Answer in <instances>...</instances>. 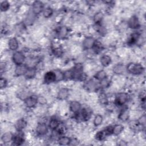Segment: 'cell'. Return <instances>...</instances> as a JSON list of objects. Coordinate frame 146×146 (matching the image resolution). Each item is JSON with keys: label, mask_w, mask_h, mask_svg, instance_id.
Here are the masks:
<instances>
[{"label": "cell", "mask_w": 146, "mask_h": 146, "mask_svg": "<svg viewBox=\"0 0 146 146\" xmlns=\"http://www.w3.org/2000/svg\"><path fill=\"white\" fill-rule=\"evenodd\" d=\"M126 71L131 74L139 75L144 72V68L140 63L131 62L126 66Z\"/></svg>", "instance_id": "1"}, {"label": "cell", "mask_w": 146, "mask_h": 146, "mask_svg": "<svg viewBox=\"0 0 146 146\" xmlns=\"http://www.w3.org/2000/svg\"><path fill=\"white\" fill-rule=\"evenodd\" d=\"M92 115V111L88 107L82 108L81 110L74 115L75 119L79 121H86L88 120Z\"/></svg>", "instance_id": "2"}, {"label": "cell", "mask_w": 146, "mask_h": 146, "mask_svg": "<svg viewBox=\"0 0 146 146\" xmlns=\"http://www.w3.org/2000/svg\"><path fill=\"white\" fill-rule=\"evenodd\" d=\"M83 87L85 90L90 92H95L100 88L99 82L94 79H89L84 81Z\"/></svg>", "instance_id": "3"}, {"label": "cell", "mask_w": 146, "mask_h": 146, "mask_svg": "<svg viewBox=\"0 0 146 146\" xmlns=\"http://www.w3.org/2000/svg\"><path fill=\"white\" fill-rule=\"evenodd\" d=\"M129 95L126 92H120L116 94L114 104L118 107H123L128 101Z\"/></svg>", "instance_id": "4"}, {"label": "cell", "mask_w": 146, "mask_h": 146, "mask_svg": "<svg viewBox=\"0 0 146 146\" xmlns=\"http://www.w3.org/2000/svg\"><path fill=\"white\" fill-rule=\"evenodd\" d=\"M12 60L13 62L16 65H20L24 64L26 60V56L24 53L21 51H14L12 55Z\"/></svg>", "instance_id": "5"}, {"label": "cell", "mask_w": 146, "mask_h": 146, "mask_svg": "<svg viewBox=\"0 0 146 146\" xmlns=\"http://www.w3.org/2000/svg\"><path fill=\"white\" fill-rule=\"evenodd\" d=\"M48 126L45 122L39 123L36 127L35 132L38 136H44L48 132Z\"/></svg>", "instance_id": "6"}, {"label": "cell", "mask_w": 146, "mask_h": 146, "mask_svg": "<svg viewBox=\"0 0 146 146\" xmlns=\"http://www.w3.org/2000/svg\"><path fill=\"white\" fill-rule=\"evenodd\" d=\"M44 9V3L40 1H35L32 3L31 11L37 16L42 13Z\"/></svg>", "instance_id": "7"}, {"label": "cell", "mask_w": 146, "mask_h": 146, "mask_svg": "<svg viewBox=\"0 0 146 146\" xmlns=\"http://www.w3.org/2000/svg\"><path fill=\"white\" fill-rule=\"evenodd\" d=\"M127 26L132 30H137L140 27V23L136 15H132L127 21Z\"/></svg>", "instance_id": "8"}, {"label": "cell", "mask_w": 146, "mask_h": 146, "mask_svg": "<svg viewBox=\"0 0 146 146\" xmlns=\"http://www.w3.org/2000/svg\"><path fill=\"white\" fill-rule=\"evenodd\" d=\"M25 106L28 108H33L35 107L38 103V97L35 96H29L24 100Z\"/></svg>", "instance_id": "9"}, {"label": "cell", "mask_w": 146, "mask_h": 146, "mask_svg": "<svg viewBox=\"0 0 146 146\" xmlns=\"http://www.w3.org/2000/svg\"><path fill=\"white\" fill-rule=\"evenodd\" d=\"M96 40L92 36H87L86 37L82 43L83 48L85 50H91L94 47Z\"/></svg>", "instance_id": "10"}, {"label": "cell", "mask_w": 146, "mask_h": 146, "mask_svg": "<svg viewBox=\"0 0 146 146\" xmlns=\"http://www.w3.org/2000/svg\"><path fill=\"white\" fill-rule=\"evenodd\" d=\"M43 80L46 84H51L56 82V75L54 71H48L45 73Z\"/></svg>", "instance_id": "11"}, {"label": "cell", "mask_w": 146, "mask_h": 146, "mask_svg": "<svg viewBox=\"0 0 146 146\" xmlns=\"http://www.w3.org/2000/svg\"><path fill=\"white\" fill-rule=\"evenodd\" d=\"M69 33V29L66 26H60L58 27L56 30V36L59 39H64L66 38Z\"/></svg>", "instance_id": "12"}, {"label": "cell", "mask_w": 146, "mask_h": 146, "mask_svg": "<svg viewBox=\"0 0 146 146\" xmlns=\"http://www.w3.org/2000/svg\"><path fill=\"white\" fill-rule=\"evenodd\" d=\"M16 134H14L13 139L12 141L13 144L15 145H21L23 144L25 141L24 135L22 131H17Z\"/></svg>", "instance_id": "13"}, {"label": "cell", "mask_w": 146, "mask_h": 146, "mask_svg": "<svg viewBox=\"0 0 146 146\" xmlns=\"http://www.w3.org/2000/svg\"><path fill=\"white\" fill-rule=\"evenodd\" d=\"M82 108L81 104L78 101L72 100L69 104V109L74 115L79 112Z\"/></svg>", "instance_id": "14"}, {"label": "cell", "mask_w": 146, "mask_h": 146, "mask_svg": "<svg viewBox=\"0 0 146 146\" xmlns=\"http://www.w3.org/2000/svg\"><path fill=\"white\" fill-rule=\"evenodd\" d=\"M140 38V34L137 31H135L130 35L129 38L128 39L127 43L128 44L131 46L137 43Z\"/></svg>", "instance_id": "15"}, {"label": "cell", "mask_w": 146, "mask_h": 146, "mask_svg": "<svg viewBox=\"0 0 146 146\" xmlns=\"http://www.w3.org/2000/svg\"><path fill=\"white\" fill-rule=\"evenodd\" d=\"M8 47L11 51H16L19 47V42L18 39L15 37H12L8 41Z\"/></svg>", "instance_id": "16"}, {"label": "cell", "mask_w": 146, "mask_h": 146, "mask_svg": "<svg viewBox=\"0 0 146 146\" xmlns=\"http://www.w3.org/2000/svg\"><path fill=\"white\" fill-rule=\"evenodd\" d=\"M27 69H28V67L26 65V64L24 63L22 64L16 66L14 72H15V74L18 76H20L22 75L24 76Z\"/></svg>", "instance_id": "17"}, {"label": "cell", "mask_w": 146, "mask_h": 146, "mask_svg": "<svg viewBox=\"0 0 146 146\" xmlns=\"http://www.w3.org/2000/svg\"><path fill=\"white\" fill-rule=\"evenodd\" d=\"M113 72L117 75L123 74L125 71H126V66L123 63H119L113 66L112 68Z\"/></svg>", "instance_id": "18"}, {"label": "cell", "mask_w": 146, "mask_h": 146, "mask_svg": "<svg viewBox=\"0 0 146 146\" xmlns=\"http://www.w3.org/2000/svg\"><path fill=\"white\" fill-rule=\"evenodd\" d=\"M70 95L69 90L67 88H60L58 94H57V98L59 100H64L68 98Z\"/></svg>", "instance_id": "19"}, {"label": "cell", "mask_w": 146, "mask_h": 146, "mask_svg": "<svg viewBox=\"0 0 146 146\" xmlns=\"http://www.w3.org/2000/svg\"><path fill=\"white\" fill-rule=\"evenodd\" d=\"M129 118V111L127 108H122L119 113L118 119L122 121H126Z\"/></svg>", "instance_id": "20"}, {"label": "cell", "mask_w": 146, "mask_h": 146, "mask_svg": "<svg viewBox=\"0 0 146 146\" xmlns=\"http://www.w3.org/2000/svg\"><path fill=\"white\" fill-rule=\"evenodd\" d=\"M60 124V122L58 119L55 117H52L48 121V126L49 129H50L51 131H54L56 129Z\"/></svg>", "instance_id": "21"}, {"label": "cell", "mask_w": 146, "mask_h": 146, "mask_svg": "<svg viewBox=\"0 0 146 146\" xmlns=\"http://www.w3.org/2000/svg\"><path fill=\"white\" fill-rule=\"evenodd\" d=\"M27 125V123L25 119H18L15 123V128L17 131H22Z\"/></svg>", "instance_id": "22"}, {"label": "cell", "mask_w": 146, "mask_h": 146, "mask_svg": "<svg viewBox=\"0 0 146 146\" xmlns=\"http://www.w3.org/2000/svg\"><path fill=\"white\" fill-rule=\"evenodd\" d=\"M100 62L102 66L105 67H108L112 62L111 57L107 54H104L101 56L100 58Z\"/></svg>", "instance_id": "23"}, {"label": "cell", "mask_w": 146, "mask_h": 146, "mask_svg": "<svg viewBox=\"0 0 146 146\" xmlns=\"http://www.w3.org/2000/svg\"><path fill=\"white\" fill-rule=\"evenodd\" d=\"M14 134L10 132H6L2 134L1 136V141L4 144H7L12 142L13 139Z\"/></svg>", "instance_id": "24"}, {"label": "cell", "mask_w": 146, "mask_h": 146, "mask_svg": "<svg viewBox=\"0 0 146 146\" xmlns=\"http://www.w3.org/2000/svg\"><path fill=\"white\" fill-rule=\"evenodd\" d=\"M58 144L60 145H70L71 142V138L65 135L60 136L57 139Z\"/></svg>", "instance_id": "25"}, {"label": "cell", "mask_w": 146, "mask_h": 146, "mask_svg": "<svg viewBox=\"0 0 146 146\" xmlns=\"http://www.w3.org/2000/svg\"><path fill=\"white\" fill-rule=\"evenodd\" d=\"M98 101L102 106H107L108 104V98L107 94L103 92L99 94L98 96Z\"/></svg>", "instance_id": "26"}, {"label": "cell", "mask_w": 146, "mask_h": 146, "mask_svg": "<svg viewBox=\"0 0 146 146\" xmlns=\"http://www.w3.org/2000/svg\"><path fill=\"white\" fill-rule=\"evenodd\" d=\"M36 71H37V70L35 67H29L28 68L27 71L26 72L24 76L26 79H33L36 74Z\"/></svg>", "instance_id": "27"}, {"label": "cell", "mask_w": 146, "mask_h": 146, "mask_svg": "<svg viewBox=\"0 0 146 146\" xmlns=\"http://www.w3.org/2000/svg\"><path fill=\"white\" fill-rule=\"evenodd\" d=\"M103 18H104V14L102 11L96 12L93 17L94 22L95 24H96V25L101 24Z\"/></svg>", "instance_id": "28"}, {"label": "cell", "mask_w": 146, "mask_h": 146, "mask_svg": "<svg viewBox=\"0 0 146 146\" xmlns=\"http://www.w3.org/2000/svg\"><path fill=\"white\" fill-rule=\"evenodd\" d=\"M124 130V126L120 124H116L113 125L112 135L115 136L120 135Z\"/></svg>", "instance_id": "29"}, {"label": "cell", "mask_w": 146, "mask_h": 146, "mask_svg": "<svg viewBox=\"0 0 146 146\" xmlns=\"http://www.w3.org/2000/svg\"><path fill=\"white\" fill-rule=\"evenodd\" d=\"M36 17V15L32 11H30L27 14V15L26 17L25 23L27 25H31L34 22V21H35Z\"/></svg>", "instance_id": "30"}, {"label": "cell", "mask_w": 146, "mask_h": 146, "mask_svg": "<svg viewBox=\"0 0 146 146\" xmlns=\"http://www.w3.org/2000/svg\"><path fill=\"white\" fill-rule=\"evenodd\" d=\"M107 77V74L106 72L103 70L98 71L94 75L95 79L98 82L105 79Z\"/></svg>", "instance_id": "31"}, {"label": "cell", "mask_w": 146, "mask_h": 146, "mask_svg": "<svg viewBox=\"0 0 146 146\" xmlns=\"http://www.w3.org/2000/svg\"><path fill=\"white\" fill-rule=\"evenodd\" d=\"M108 135L107 134L106 132L105 131L104 129H103L97 132V133L95 135V138L96 139V140L98 141H102L104 139H105L106 137Z\"/></svg>", "instance_id": "32"}, {"label": "cell", "mask_w": 146, "mask_h": 146, "mask_svg": "<svg viewBox=\"0 0 146 146\" xmlns=\"http://www.w3.org/2000/svg\"><path fill=\"white\" fill-rule=\"evenodd\" d=\"M92 50L95 54H99L103 50V45L100 42L96 40Z\"/></svg>", "instance_id": "33"}, {"label": "cell", "mask_w": 146, "mask_h": 146, "mask_svg": "<svg viewBox=\"0 0 146 146\" xmlns=\"http://www.w3.org/2000/svg\"><path fill=\"white\" fill-rule=\"evenodd\" d=\"M53 13H54L53 9L50 6H48V7H46V8H44V9L42 13V14H43V16L44 17V18L47 19V18H50V17H51L52 15H53Z\"/></svg>", "instance_id": "34"}, {"label": "cell", "mask_w": 146, "mask_h": 146, "mask_svg": "<svg viewBox=\"0 0 146 146\" xmlns=\"http://www.w3.org/2000/svg\"><path fill=\"white\" fill-rule=\"evenodd\" d=\"M110 84H111V80L108 78V77L99 82V88L102 89H106L109 87L110 86Z\"/></svg>", "instance_id": "35"}, {"label": "cell", "mask_w": 146, "mask_h": 146, "mask_svg": "<svg viewBox=\"0 0 146 146\" xmlns=\"http://www.w3.org/2000/svg\"><path fill=\"white\" fill-rule=\"evenodd\" d=\"M103 121V116L100 114H97L94 117V119L93 120V123L95 126L98 127L102 124Z\"/></svg>", "instance_id": "36"}, {"label": "cell", "mask_w": 146, "mask_h": 146, "mask_svg": "<svg viewBox=\"0 0 146 146\" xmlns=\"http://www.w3.org/2000/svg\"><path fill=\"white\" fill-rule=\"evenodd\" d=\"M129 128L133 130V131H137V130H139L140 129V128L141 127H142L138 122L137 120H131L129 122Z\"/></svg>", "instance_id": "37"}, {"label": "cell", "mask_w": 146, "mask_h": 146, "mask_svg": "<svg viewBox=\"0 0 146 146\" xmlns=\"http://www.w3.org/2000/svg\"><path fill=\"white\" fill-rule=\"evenodd\" d=\"M52 54L56 58H60L63 56V50L60 47H56L52 50Z\"/></svg>", "instance_id": "38"}, {"label": "cell", "mask_w": 146, "mask_h": 146, "mask_svg": "<svg viewBox=\"0 0 146 146\" xmlns=\"http://www.w3.org/2000/svg\"><path fill=\"white\" fill-rule=\"evenodd\" d=\"M10 7V3L7 1H3L1 2L0 9L2 12L7 11Z\"/></svg>", "instance_id": "39"}, {"label": "cell", "mask_w": 146, "mask_h": 146, "mask_svg": "<svg viewBox=\"0 0 146 146\" xmlns=\"http://www.w3.org/2000/svg\"><path fill=\"white\" fill-rule=\"evenodd\" d=\"M55 72L56 75V82L62 81L64 79V72L59 70H56L54 71Z\"/></svg>", "instance_id": "40"}, {"label": "cell", "mask_w": 146, "mask_h": 146, "mask_svg": "<svg viewBox=\"0 0 146 146\" xmlns=\"http://www.w3.org/2000/svg\"><path fill=\"white\" fill-rule=\"evenodd\" d=\"M7 85V81L6 78L3 77H1L0 79V87L1 89H3L6 87Z\"/></svg>", "instance_id": "41"}, {"label": "cell", "mask_w": 146, "mask_h": 146, "mask_svg": "<svg viewBox=\"0 0 146 146\" xmlns=\"http://www.w3.org/2000/svg\"><path fill=\"white\" fill-rule=\"evenodd\" d=\"M145 120H146V119H145V115H142L141 116H140L139 117V119L137 120L139 123L142 126V127H144L145 126Z\"/></svg>", "instance_id": "42"}, {"label": "cell", "mask_w": 146, "mask_h": 146, "mask_svg": "<svg viewBox=\"0 0 146 146\" xmlns=\"http://www.w3.org/2000/svg\"><path fill=\"white\" fill-rule=\"evenodd\" d=\"M38 103H40L41 104H44L46 103L47 100L43 96H39L38 97Z\"/></svg>", "instance_id": "43"}, {"label": "cell", "mask_w": 146, "mask_h": 146, "mask_svg": "<svg viewBox=\"0 0 146 146\" xmlns=\"http://www.w3.org/2000/svg\"><path fill=\"white\" fill-rule=\"evenodd\" d=\"M6 68V63L5 62L2 61L1 62V64H0V68H1V72H2L3 71H5Z\"/></svg>", "instance_id": "44"}, {"label": "cell", "mask_w": 146, "mask_h": 146, "mask_svg": "<svg viewBox=\"0 0 146 146\" xmlns=\"http://www.w3.org/2000/svg\"><path fill=\"white\" fill-rule=\"evenodd\" d=\"M127 144V143L123 140H121L119 141H118V145H126Z\"/></svg>", "instance_id": "45"}]
</instances>
